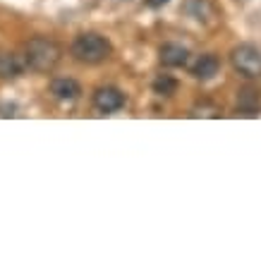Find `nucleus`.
Returning a JSON list of instances; mask_svg holds the SVG:
<instances>
[{
  "label": "nucleus",
  "instance_id": "1a4fd4ad",
  "mask_svg": "<svg viewBox=\"0 0 261 261\" xmlns=\"http://www.w3.org/2000/svg\"><path fill=\"white\" fill-rule=\"evenodd\" d=\"M153 91L159 96H173L177 91V80H173L170 74H161L153 82Z\"/></svg>",
  "mask_w": 261,
  "mask_h": 261
},
{
  "label": "nucleus",
  "instance_id": "f03ea898",
  "mask_svg": "<svg viewBox=\"0 0 261 261\" xmlns=\"http://www.w3.org/2000/svg\"><path fill=\"white\" fill-rule=\"evenodd\" d=\"M70 53L82 65H101L111 58L113 46H111V41L106 39V36H101V34L84 32L72 41Z\"/></svg>",
  "mask_w": 261,
  "mask_h": 261
},
{
  "label": "nucleus",
  "instance_id": "f257e3e1",
  "mask_svg": "<svg viewBox=\"0 0 261 261\" xmlns=\"http://www.w3.org/2000/svg\"><path fill=\"white\" fill-rule=\"evenodd\" d=\"M22 60L34 72H53L63 60V48L48 36H34L24 43Z\"/></svg>",
  "mask_w": 261,
  "mask_h": 261
},
{
  "label": "nucleus",
  "instance_id": "20e7f679",
  "mask_svg": "<svg viewBox=\"0 0 261 261\" xmlns=\"http://www.w3.org/2000/svg\"><path fill=\"white\" fill-rule=\"evenodd\" d=\"M125 106V94L118 87H98L94 91V108L98 113H115Z\"/></svg>",
  "mask_w": 261,
  "mask_h": 261
},
{
  "label": "nucleus",
  "instance_id": "0eeeda50",
  "mask_svg": "<svg viewBox=\"0 0 261 261\" xmlns=\"http://www.w3.org/2000/svg\"><path fill=\"white\" fill-rule=\"evenodd\" d=\"M50 94L56 96L58 101H74L82 96V87L77 80L72 77H58L50 82Z\"/></svg>",
  "mask_w": 261,
  "mask_h": 261
},
{
  "label": "nucleus",
  "instance_id": "423d86ee",
  "mask_svg": "<svg viewBox=\"0 0 261 261\" xmlns=\"http://www.w3.org/2000/svg\"><path fill=\"white\" fill-rule=\"evenodd\" d=\"M159 58L166 67H185L190 60V50L180 43H163L159 50Z\"/></svg>",
  "mask_w": 261,
  "mask_h": 261
},
{
  "label": "nucleus",
  "instance_id": "7ed1b4c3",
  "mask_svg": "<svg viewBox=\"0 0 261 261\" xmlns=\"http://www.w3.org/2000/svg\"><path fill=\"white\" fill-rule=\"evenodd\" d=\"M230 63L232 67L247 77V80H259L261 77V48L254 43H240L230 50Z\"/></svg>",
  "mask_w": 261,
  "mask_h": 261
},
{
  "label": "nucleus",
  "instance_id": "39448f33",
  "mask_svg": "<svg viewBox=\"0 0 261 261\" xmlns=\"http://www.w3.org/2000/svg\"><path fill=\"white\" fill-rule=\"evenodd\" d=\"M24 70H27V65H24L22 56L8 53V50H0V80L12 82V80H17Z\"/></svg>",
  "mask_w": 261,
  "mask_h": 261
},
{
  "label": "nucleus",
  "instance_id": "9d476101",
  "mask_svg": "<svg viewBox=\"0 0 261 261\" xmlns=\"http://www.w3.org/2000/svg\"><path fill=\"white\" fill-rule=\"evenodd\" d=\"M168 0H146V5L149 8H161V5H166Z\"/></svg>",
  "mask_w": 261,
  "mask_h": 261
},
{
  "label": "nucleus",
  "instance_id": "6e6552de",
  "mask_svg": "<svg viewBox=\"0 0 261 261\" xmlns=\"http://www.w3.org/2000/svg\"><path fill=\"white\" fill-rule=\"evenodd\" d=\"M192 74L197 77V80L201 82H208V80H214L216 74H218V70H221V60L216 56H211V53H204V56H199L197 58V63L190 67Z\"/></svg>",
  "mask_w": 261,
  "mask_h": 261
}]
</instances>
